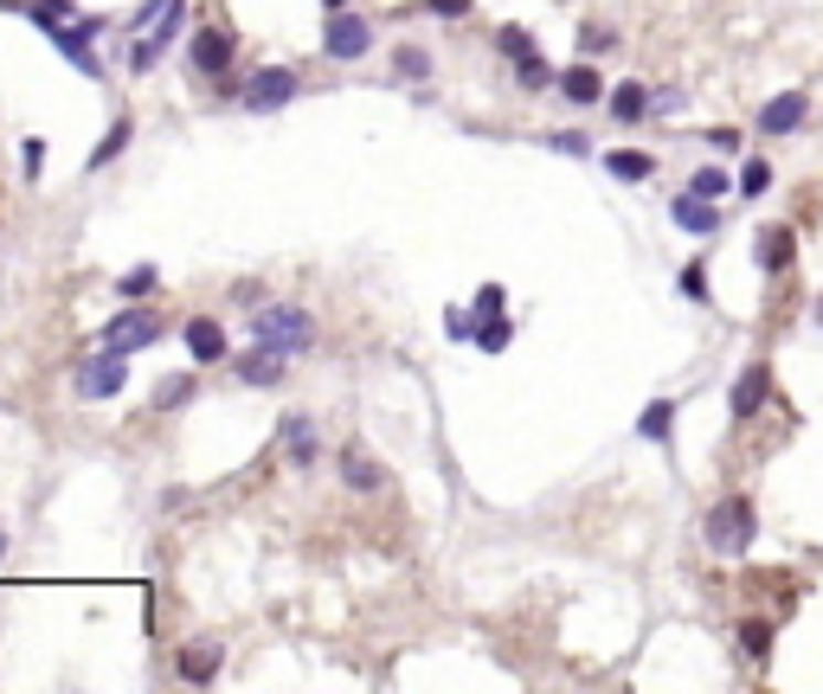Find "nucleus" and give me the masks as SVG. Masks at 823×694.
Masks as SVG:
<instances>
[{
    "mask_svg": "<svg viewBox=\"0 0 823 694\" xmlns=\"http://www.w3.org/2000/svg\"><path fill=\"white\" fill-rule=\"evenodd\" d=\"M817 322H823V309H817Z\"/></svg>",
    "mask_w": 823,
    "mask_h": 694,
    "instance_id": "40",
    "label": "nucleus"
},
{
    "mask_svg": "<svg viewBox=\"0 0 823 694\" xmlns=\"http://www.w3.org/2000/svg\"><path fill=\"white\" fill-rule=\"evenodd\" d=\"M670 220L682 225V232H695V238H714V232H720V206L702 200V193H682V200H670Z\"/></svg>",
    "mask_w": 823,
    "mask_h": 694,
    "instance_id": "9",
    "label": "nucleus"
},
{
    "mask_svg": "<svg viewBox=\"0 0 823 694\" xmlns=\"http://www.w3.org/2000/svg\"><path fill=\"white\" fill-rule=\"evenodd\" d=\"M154 284H161V270H154V264H136V270L116 277V296H122V302H142V296H154Z\"/></svg>",
    "mask_w": 823,
    "mask_h": 694,
    "instance_id": "24",
    "label": "nucleus"
},
{
    "mask_svg": "<svg viewBox=\"0 0 823 694\" xmlns=\"http://www.w3.org/2000/svg\"><path fill=\"white\" fill-rule=\"evenodd\" d=\"M605 174H611V181H650V174H656V154H637V148H611V154H605Z\"/></svg>",
    "mask_w": 823,
    "mask_h": 694,
    "instance_id": "20",
    "label": "nucleus"
},
{
    "mask_svg": "<svg viewBox=\"0 0 823 694\" xmlns=\"http://www.w3.org/2000/svg\"><path fill=\"white\" fill-rule=\"evenodd\" d=\"M804 116H811V104L798 90H785V97H772L759 110V136H791V129H804Z\"/></svg>",
    "mask_w": 823,
    "mask_h": 694,
    "instance_id": "11",
    "label": "nucleus"
},
{
    "mask_svg": "<svg viewBox=\"0 0 823 694\" xmlns=\"http://www.w3.org/2000/svg\"><path fill=\"white\" fill-rule=\"evenodd\" d=\"M290 97H302V77L290 72V65H264V72L245 77V90H238V104L252 116H270V110H284Z\"/></svg>",
    "mask_w": 823,
    "mask_h": 694,
    "instance_id": "6",
    "label": "nucleus"
},
{
    "mask_svg": "<svg viewBox=\"0 0 823 694\" xmlns=\"http://www.w3.org/2000/svg\"><path fill=\"white\" fill-rule=\"evenodd\" d=\"M322 7H329V13H348V7H354V0H322Z\"/></svg>",
    "mask_w": 823,
    "mask_h": 694,
    "instance_id": "38",
    "label": "nucleus"
},
{
    "mask_svg": "<svg viewBox=\"0 0 823 694\" xmlns=\"http://www.w3.org/2000/svg\"><path fill=\"white\" fill-rule=\"evenodd\" d=\"M188 65L200 77H225L232 72V33H220V26H193L188 33Z\"/></svg>",
    "mask_w": 823,
    "mask_h": 694,
    "instance_id": "8",
    "label": "nucleus"
},
{
    "mask_svg": "<svg viewBox=\"0 0 823 694\" xmlns=\"http://www.w3.org/2000/svg\"><path fill=\"white\" fill-rule=\"evenodd\" d=\"M26 154H20V168H26V181H39V168H45V142H39V136H26Z\"/></svg>",
    "mask_w": 823,
    "mask_h": 694,
    "instance_id": "36",
    "label": "nucleus"
},
{
    "mask_svg": "<svg viewBox=\"0 0 823 694\" xmlns=\"http://www.w3.org/2000/svg\"><path fill=\"white\" fill-rule=\"evenodd\" d=\"M547 148H560V154H586V148H592V142H586V136H554V142H547Z\"/></svg>",
    "mask_w": 823,
    "mask_h": 694,
    "instance_id": "37",
    "label": "nucleus"
},
{
    "mask_svg": "<svg viewBox=\"0 0 823 694\" xmlns=\"http://www.w3.org/2000/svg\"><path fill=\"white\" fill-rule=\"evenodd\" d=\"M284 361H290V354H277V348H252V354H238V361H232V373H238V380H245V386H277V380H284Z\"/></svg>",
    "mask_w": 823,
    "mask_h": 694,
    "instance_id": "12",
    "label": "nucleus"
},
{
    "mask_svg": "<svg viewBox=\"0 0 823 694\" xmlns=\"http://www.w3.org/2000/svg\"><path fill=\"white\" fill-rule=\"evenodd\" d=\"M670 431H675V399H650V405H643V418H637V438L670 444Z\"/></svg>",
    "mask_w": 823,
    "mask_h": 694,
    "instance_id": "22",
    "label": "nucleus"
},
{
    "mask_svg": "<svg viewBox=\"0 0 823 694\" xmlns=\"http://www.w3.org/2000/svg\"><path fill=\"white\" fill-rule=\"evenodd\" d=\"M727 174H720V168H695V181H688V193H702V200H720V193H727Z\"/></svg>",
    "mask_w": 823,
    "mask_h": 694,
    "instance_id": "29",
    "label": "nucleus"
},
{
    "mask_svg": "<svg viewBox=\"0 0 823 694\" xmlns=\"http://www.w3.org/2000/svg\"><path fill=\"white\" fill-rule=\"evenodd\" d=\"M393 72H399V77H431V52H418V45H399V52H393Z\"/></svg>",
    "mask_w": 823,
    "mask_h": 694,
    "instance_id": "26",
    "label": "nucleus"
},
{
    "mask_svg": "<svg viewBox=\"0 0 823 694\" xmlns=\"http://www.w3.org/2000/svg\"><path fill=\"white\" fill-rule=\"evenodd\" d=\"M650 110H656V97H650L643 84H618V90H611V116H618V122H643Z\"/></svg>",
    "mask_w": 823,
    "mask_h": 694,
    "instance_id": "21",
    "label": "nucleus"
},
{
    "mask_svg": "<svg viewBox=\"0 0 823 694\" xmlns=\"http://www.w3.org/2000/svg\"><path fill=\"white\" fill-rule=\"evenodd\" d=\"M560 97L586 110V104H599V97H611V90H605V77L592 72V65H573V72H560Z\"/></svg>",
    "mask_w": 823,
    "mask_h": 694,
    "instance_id": "17",
    "label": "nucleus"
},
{
    "mask_svg": "<svg viewBox=\"0 0 823 694\" xmlns=\"http://www.w3.org/2000/svg\"><path fill=\"white\" fill-rule=\"evenodd\" d=\"M515 72H522V84H527V90H547V84H560V77L547 72V58H541V52H527V58H515Z\"/></svg>",
    "mask_w": 823,
    "mask_h": 694,
    "instance_id": "25",
    "label": "nucleus"
},
{
    "mask_svg": "<svg viewBox=\"0 0 823 694\" xmlns=\"http://www.w3.org/2000/svg\"><path fill=\"white\" fill-rule=\"evenodd\" d=\"M193 399V373H168V380H154V412H181Z\"/></svg>",
    "mask_w": 823,
    "mask_h": 694,
    "instance_id": "23",
    "label": "nucleus"
},
{
    "mask_svg": "<svg viewBox=\"0 0 823 694\" xmlns=\"http://www.w3.org/2000/svg\"><path fill=\"white\" fill-rule=\"evenodd\" d=\"M20 13H26V20H33L39 33L52 39V45H58V52H65L84 77H104L97 52H90V39L104 33V20H58V13H45V7H20Z\"/></svg>",
    "mask_w": 823,
    "mask_h": 694,
    "instance_id": "1",
    "label": "nucleus"
},
{
    "mask_svg": "<svg viewBox=\"0 0 823 694\" xmlns=\"http://www.w3.org/2000/svg\"><path fill=\"white\" fill-rule=\"evenodd\" d=\"M322 52L329 58H367L374 52V20H361V13H329V26H322Z\"/></svg>",
    "mask_w": 823,
    "mask_h": 694,
    "instance_id": "7",
    "label": "nucleus"
},
{
    "mask_svg": "<svg viewBox=\"0 0 823 694\" xmlns=\"http://www.w3.org/2000/svg\"><path fill=\"white\" fill-rule=\"evenodd\" d=\"M0 553H7V534H0Z\"/></svg>",
    "mask_w": 823,
    "mask_h": 694,
    "instance_id": "39",
    "label": "nucleus"
},
{
    "mask_svg": "<svg viewBox=\"0 0 823 694\" xmlns=\"http://www.w3.org/2000/svg\"><path fill=\"white\" fill-rule=\"evenodd\" d=\"M752 534H759V514H752L747 495H727V502H714L708 521H702V541L714 553H727V559H740L752 547Z\"/></svg>",
    "mask_w": 823,
    "mask_h": 694,
    "instance_id": "3",
    "label": "nucleus"
},
{
    "mask_svg": "<svg viewBox=\"0 0 823 694\" xmlns=\"http://www.w3.org/2000/svg\"><path fill=\"white\" fill-rule=\"evenodd\" d=\"M188 354H193V366L225 361V354H232V348H225V329H220V322H206V316H193V322H188Z\"/></svg>",
    "mask_w": 823,
    "mask_h": 694,
    "instance_id": "16",
    "label": "nucleus"
},
{
    "mask_svg": "<svg viewBox=\"0 0 823 694\" xmlns=\"http://www.w3.org/2000/svg\"><path fill=\"white\" fill-rule=\"evenodd\" d=\"M791 245H798V232H791V225H766V232H759V270H772V277H779V270L791 264Z\"/></svg>",
    "mask_w": 823,
    "mask_h": 694,
    "instance_id": "18",
    "label": "nucleus"
},
{
    "mask_svg": "<svg viewBox=\"0 0 823 694\" xmlns=\"http://www.w3.org/2000/svg\"><path fill=\"white\" fill-rule=\"evenodd\" d=\"M509 334H515V329H509L502 316H489L483 329H477V348H483V354H502V348H509Z\"/></svg>",
    "mask_w": 823,
    "mask_h": 694,
    "instance_id": "28",
    "label": "nucleus"
},
{
    "mask_svg": "<svg viewBox=\"0 0 823 694\" xmlns=\"http://www.w3.org/2000/svg\"><path fill=\"white\" fill-rule=\"evenodd\" d=\"M611 45H618L611 26H579V52H586V58H599V52H611Z\"/></svg>",
    "mask_w": 823,
    "mask_h": 694,
    "instance_id": "30",
    "label": "nucleus"
},
{
    "mask_svg": "<svg viewBox=\"0 0 823 694\" xmlns=\"http://www.w3.org/2000/svg\"><path fill=\"white\" fill-rule=\"evenodd\" d=\"M174 669H181V682H188V688H206V682H220V669H225V650H220V643H188V650H181V662H174Z\"/></svg>",
    "mask_w": 823,
    "mask_h": 694,
    "instance_id": "10",
    "label": "nucleus"
},
{
    "mask_svg": "<svg viewBox=\"0 0 823 694\" xmlns=\"http://www.w3.org/2000/svg\"><path fill=\"white\" fill-rule=\"evenodd\" d=\"M122 380H129V354H116V348H97V354H84L72 373V386H77V399H90V405H104L122 393Z\"/></svg>",
    "mask_w": 823,
    "mask_h": 694,
    "instance_id": "4",
    "label": "nucleus"
},
{
    "mask_svg": "<svg viewBox=\"0 0 823 694\" xmlns=\"http://www.w3.org/2000/svg\"><path fill=\"white\" fill-rule=\"evenodd\" d=\"M418 7H425V13H438V20H463L477 0H418Z\"/></svg>",
    "mask_w": 823,
    "mask_h": 694,
    "instance_id": "35",
    "label": "nucleus"
},
{
    "mask_svg": "<svg viewBox=\"0 0 823 694\" xmlns=\"http://www.w3.org/2000/svg\"><path fill=\"white\" fill-rule=\"evenodd\" d=\"M136 142V116H116L110 122V136H104V142L90 148V161H84V168H90V174H97V168H110L116 154H122V148Z\"/></svg>",
    "mask_w": 823,
    "mask_h": 694,
    "instance_id": "19",
    "label": "nucleus"
},
{
    "mask_svg": "<svg viewBox=\"0 0 823 694\" xmlns=\"http://www.w3.org/2000/svg\"><path fill=\"white\" fill-rule=\"evenodd\" d=\"M766 186H772V168H766V161H747V168H740V193H766Z\"/></svg>",
    "mask_w": 823,
    "mask_h": 694,
    "instance_id": "32",
    "label": "nucleus"
},
{
    "mask_svg": "<svg viewBox=\"0 0 823 694\" xmlns=\"http://www.w3.org/2000/svg\"><path fill=\"white\" fill-rule=\"evenodd\" d=\"M341 482H348V489H367V495H380V489H386V470L374 463V450L348 444V450H341Z\"/></svg>",
    "mask_w": 823,
    "mask_h": 694,
    "instance_id": "14",
    "label": "nucleus"
},
{
    "mask_svg": "<svg viewBox=\"0 0 823 694\" xmlns=\"http://www.w3.org/2000/svg\"><path fill=\"white\" fill-rule=\"evenodd\" d=\"M682 296H688V302H714L708 270H702V264H688V270H682Z\"/></svg>",
    "mask_w": 823,
    "mask_h": 694,
    "instance_id": "31",
    "label": "nucleus"
},
{
    "mask_svg": "<svg viewBox=\"0 0 823 694\" xmlns=\"http://www.w3.org/2000/svg\"><path fill=\"white\" fill-rule=\"evenodd\" d=\"M316 457H322V438H316V425H309L302 412H290V418H284V463L309 470Z\"/></svg>",
    "mask_w": 823,
    "mask_h": 694,
    "instance_id": "13",
    "label": "nucleus"
},
{
    "mask_svg": "<svg viewBox=\"0 0 823 694\" xmlns=\"http://www.w3.org/2000/svg\"><path fill=\"white\" fill-rule=\"evenodd\" d=\"M766 393H772V366L766 361H752L740 380H734V418H752L759 405H766Z\"/></svg>",
    "mask_w": 823,
    "mask_h": 694,
    "instance_id": "15",
    "label": "nucleus"
},
{
    "mask_svg": "<svg viewBox=\"0 0 823 694\" xmlns=\"http://www.w3.org/2000/svg\"><path fill=\"white\" fill-rule=\"evenodd\" d=\"M252 341L277 348V354H309L316 348V322L297 302H270V309H252Z\"/></svg>",
    "mask_w": 823,
    "mask_h": 694,
    "instance_id": "2",
    "label": "nucleus"
},
{
    "mask_svg": "<svg viewBox=\"0 0 823 694\" xmlns=\"http://www.w3.org/2000/svg\"><path fill=\"white\" fill-rule=\"evenodd\" d=\"M740 643H747V656H766V650H772V623L752 618L747 630H740Z\"/></svg>",
    "mask_w": 823,
    "mask_h": 694,
    "instance_id": "33",
    "label": "nucleus"
},
{
    "mask_svg": "<svg viewBox=\"0 0 823 694\" xmlns=\"http://www.w3.org/2000/svg\"><path fill=\"white\" fill-rule=\"evenodd\" d=\"M495 52H502V58H527V52H534L527 26H502V33H495Z\"/></svg>",
    "mask_w": 823,
    "mask_h": 694,
    "instance_id": "27",
    "label": "nucleus"
},
{
    "mask_svg": "<svg viewBox=\"0 0 823 694\" xmlns=\"http://www.w3.org/2000/svg\"><path fill=\"white\" fill-rule=\"evenodd\" d=\"M502 302H509V296H502V284H483V290H477V322L502 316Z\"/></svg>",
    "mask_w": 823,
    "mask_h": 694,
    "instance_id": "34",
    "label": "nucleus"
},
{
    "mask_svg": "<svg viewBox=\"0 0 823 694\" xmlns=\"http://www.w3.org/2000/svg\"><path fill=\"white\" fill-rule=\"evenodd\" d=\"M154 341H161V316L142 309V302L116 309L110 322H104V334H97V348H116V354H142V348H154Z\"/></svg>",
    "mask_w": 823,
    "mask_h": 694,
    "instance_id": "5",
    "label": "nucleus"
}]
</instances>
